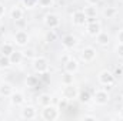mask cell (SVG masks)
<instances>
[{"mask_svg":"<svg viewBox=\"0 0 123 121\" xmlns=\"http://www.w3.org/2000/svg\"><path fill=\"white\" fill-rule=\"evenodd\" d=\"M42 117H43V120H46V121H55L59 118V110L56 107H53L52 104L46 105L43 108V111H42Z\"/></svg>","mask_w":123,"mask_h":121,"instance_id":"1","label":"cell"},{"mask_svg":"<svg viewBox=\"0 0 123 121\" xmlns=\"http://www.w3.org/2000/svg\"><path fill=\"white\" fill-rule=\"evenodd\" d=\"M33 68L39 73V74H44L49 70V61L44 57H34L33 61Z\"/></svg>","mask_w":123,"mask_h":121,"instance_id":"2","label":"cell"},{"mask_svg":"<svg viewBox=\"0 0 123 121\" xmlns=\"http://www.w3.org/2000/svg\"><path fill=\"white\" fill-rule=\"evenodd\" d=\"M62 94H63V98H64V100H73V98H77L79 90H77L73 84H67V86H64Z\"/></svg>","mask_w":123,"mask_h":121,"instance_id":"3","label":"cell"},{"mask_svg":"<svg viewBox=\"0 0 123 121\" xmlns=\"http://www.w3.org/2000/svg\"><path fill=\"white\" fill-rule=\"evenodd\" d=\"M93 98H94L96 104H99V105H105V104L109 103L110 95H109V93H107L106 90H97L96 93H94Z\"/></svg>","mask_w":123,"mask_h":121,"instance_id":"4","label":"cell"},{"mask_svg":"<svg viewBox=\"0 0 123 121\" xmlns=\"http://www.w3.org/2000/svg\"><path fill=\"white\" fill-rule=\"evenodd\" d=\"M99 81H100L103 86H110V84H113V81H115V76H113L112 71L103 70V71H100V74H99Z\"/></svg>","mask_w":123,"mask_h":121,"instance_id":"5","label":"cell"},{"mask_svg":"<svg viewBox=\"0 0 123 121\" xmlns=\"http://www.w3.org/2000/svg\"><path fill=\"white\" fill-rule=\"evenodd\" d=\"M72 19H73V23H74L76 26H85V24L87 23V16H86V13H85L83 10L74 11L73 16H72Z\"/></svg>","mask_w":123,"mask_h":121,"instance_id":"6","label":"cell"},{"mask_svg":"<svg viewBox=\"0 0 123 121\" xmlns=\"http://www.w3.org/2000/svg\"><path fill=\"white\" fill-rule=\"evenodd\" d=\"M44 24L49 27V29H57L60 26V19L56 16V14H47L44 17Z\"/></svg>","mask_w":123,"mask_h":121,"instance_id":"7","label":"cell"},{"mask_svg":"<svg viewBox=\"0 0 123 121\" xmlns=\"http://www.w3.org/2000/svg\"><path fill=\"white\" fill-rule=\"evenodd\" d=\"M14 41H16V44H19V46H26V44L29 43V34L25 30L16 31V34H14Z\"/></svg>","mask_w":123,"mask_h":121,"instance_id":"8","label":"cell"},{"mask_svg":"<svg viewBox=\"0 0 123 121\" xmlns=\"http://www.w3.org/2000/svg\"><path fill=\"white\" fill-rule=\"evenodd\" d=\"M36 108L33 107V105H27V107H25L23 110H22V118H25V120H33V118H36Z\"/></svg>","mask_w":123,"mask_h":121,"instance_id":"9","label":"cell"},{"mask_svg":"<svg viewBox=\"0 0 123 121\" xmlns=\"http://www.w3.org/2000/svg\"><path fill=\"white\" fill-rule=\"evenodd\" d=\"M94 57H96V50H94L93 47H86V49H83V51H82V59L85 61H92Z\"/></svg>","mask_w":123,"mask_h":121,"instance_id":"10","label":"cell"},{"mask_svg":"<svg viewBox=\"0 0 123 121\" xmlns=\"http://www.w3.org/2000/svg\"><path fill=\"white\" fill-rule=\"evenodd\" d=\"M62 43H63V46H64L66 49H72V47L76 46V37H74L73 34H66V36L62 38Z\"/></svg>","mask_w":123,"mask_h":121,"instance_id":"11","label":"cell"},{"mask_svg":"<svg viewBox=\"0 0 123 121\" xmlns=\"http://www.w3.org/2000/svg\"><path fill=\"white\" fill-rule=\"evenodd\" d=\"M100 30H102V27H100V23H97V22H92L87 24V33L90 36H97Z\"/></svg>","mask_w":123,"mask_h":121,"instance_id":"12","label":"cell"},{"mask_svg":"<svg viewBox=\"0 0 123 121\" xmlns=\"http://www.w3.org/2000/svg\"><path fill=\"white\" fill-rule=\"evenodd\" d=\"M79 68V64L74 59H70L64 63V71H69V73H74L76 70Z\"/></svg>","mask_w":123,"mask_h":121,"instance_id":"13","label":"cell"},{"mask_svg":"<svg viewBox=\"0 0 123 121\" xmlns=\"http://www.w3.org/2000/svg\"><path fill=\"white\" fill-rule=\"evenodd\" d=\"M13 87L9 84V83H3L0 86V95H4V97H10L13 94Z\"/></svg>","mask_w":123,"mask_h":121,"instance_id":"14","label":"cell"},{"mask_svg":"<svg viewBox=\"0 0 123 121\" xmlns=\"http://www.w3.org/2000/svg\"><path fill=\"white\" fill-rule=\"evenodd\" d=\"M23 53L22 51H13L10 56H9V59H10V63L12 64H20L22 60H23Z\"/></svg>","mask_w":123,"mask_h":121,"instance_id":"15","label":"cell"},{"mask_svg":"<svg viewBox=\"0 0 123 121\" xmlns=\"http://www.w3.org/2000/svg\"><path fill=\"white\" fill-rule=\"evenodd\" d=\"M23 10L20 9V7H14V9H12V11H10V17L13 19V20H22L23 19Z\"/></svg>","mask_w":123,"mask_h":121,"instance_id":"16","label":"cell"},{"mask_svg":"<svg viewBox=\"0 0 123 121\" xmlns=\"http://www.w3.org/2000/svg\"><path fill=\"white\" fill-rule=\"evenodd\" d=\"M10 97H12V103H13L14 105H22V104L25 103V97H23L22 93H13Z\"/></svg>","mask_w":123,"mask_h":121,"instance_id":"17","label":"cell"},{"mask_svg":"<svg viewBox=\"0 0 123 121\" xmlns=\"http://www.w3.org/2000/svg\"><path fill=\"white\" fill-rule=\"evenodd\" d=\"M96 38H97V43H99L100 46H106V44L109 43V34H107V33L100 31V33L96 36Z\"/></svg>","mask_w":123,"mask_h":121,"instance_id":"18","label":"cell"},{"mask_svg":"<svg viewBox=\"0 0 123 121\" xmlns=\"http://www.w3.org/2000/svg\"><path fill=\"white\" fill-rule=\"evenodd\" d=\"M73 81H74L73 73H69V71H66V73L62 76V83H63L64 86H67V84H73Z\"/></svg>","mask_w":123,"mask_h":121,"instance_id":"19","label":"cell"},{"mask_svg":"<svg viewBox=\"0 0 123 121\" xmlns=\"http://www.w3.org/2000/svg\"><path fill=\"white\" fill-rule=\"evenodd\" d=\"M13 51H14V49H13V46H12V44L4 43V44L1 46V56H7V57H9Z\"/></svg>","mask_w":123,"mask_h":121,"instance_id":"20","label":"cell"},{"mask_svg":"<svg viewBox=\"0 0 123 121\" xmlns=\"http://www.w3.org/2000/svg\"><path fill=\"white\" fill-rule=\"evenodd\" d=\"M39 103H40L43 107L50 105V104H52V97H50V94H42V95L39 97Z\"/></svg>","mask_w":123,"mask_h":121,"instance_id":"21","label":"cell"},{"mask_svg":"<svg viewBox=\"0 0 123 121\" xmlns=\"http://www.w3.org/2000/svg\"><path fill=\"white\" fill-rule=\"evenodd\" d=\"M37 83H39V78H37L36 76H29V77L26 78V86H27V87H36Z\"/></svg>","mask_w":123,"mask_h":121,"instance_id":"22","label":"cell"},{"mask_svg":"<svg viewBox=\"0 0 123 121\" xmlns=\"http://www.w3.org/2000/svg\"><path fill=\"white\" fill-rule=\"evenodd\" d=\"M77 97H79V100H80L82 103H87V101L90 100V94H89V91H80Z\"/></svg>","mask_w":123,"mask_h":121,"instance_id":"23","label":"cell"},{"mask_svg":"<svg viewBox=\"0 0 123 121\" xmlns=\"http://www.w3.org/2000/svg\"><path fill=\"white\" fill-rule=\"evenodd\" d=\"M103 14H105L107 19H112V17L116 14V9H115V7H107V9H105Z\"/></svg>","mask_w":123,"mask_h":121,"instance_id":"24","label":"cell"},{"mask_svg":"<svg viewBox=\"0 0 123 121\" xmlns=\"http://www.w3.org/2000/svg\"><path fill=\"white\" fill-rule=\"evenodd\" d=\"M12 63H10V59L7 56H1L0 57V67H10Z\"/></svg>","mask_w":123,"mask_h":121,"instance_id":"25","label":"cell"},{"mask_svg":"<svg viewBox=\"0 0 123 121\" xmlns=\"http://www.w3.org/2000/svg\"><path fill=\"white\" fill-rule=\"evenodd\" d=\"M37 3H39L42 7H49V6H52L53 0H37Z\"/></svg>","mask_w":123,"mask_h":121,"instance_id":"26","label":"cell"},{"mask_svg":"<svg viewBox=\"0 0 123 121\" xmlns=\"http://www.w3.org/2000/svg\"><path fill=\"white\" fill-rule=\"evenodd\" d=\"M46 38H47V41H55V40H56V33L50 29V31H49L47 36H46Z\"/></svg>","mask_w":123,"mask_h":121,"instance_id":"27","label":"cell"},{"mask_svg":"<svg viewBox=\"0 0 123 121\" xmlns=\"http://www.w3.org/2000/svg\"><path fill=\"white\" fill-rule=\"evenodd\" d=\"M85 13H86V16H87V17H94L96 10H94L93 7H89V9H85Z\"/></svg>","mask_w":123,"mask_h":121,"instance_id":"28","label":"cell"},{"mask_svg":"<svg viewBox=\"0 0 123 121\" xmlns=\"http://www.w3.org/2000/svg\"><path fill=\"white\" fill-rule=\"evenodd\" d=\"M116 53H117V56H119V57H122V59H123V44H119V46H117Z\"/></svg>","mask_w":123,"mask_h":121,"instance_id":"29","label":"cell"},{"mask_svg":"<svg viewBox=\"0 0 123 121\" xmlns=\"http://www.w3.org/2000/svg\"><path fill=\"white\" fill-rule=\"evenodd\" d=\"M25 57H34V51L31 50V49H29V50H26L25 51V54H23Z\"/></svg>","mask_w":123,"mask_h":121,"instance_id":"30","label":"cell"},{"mask_svg":"<svg viewBox=\"0 0 123 121\" xmlns=\"http://www.w3.org/2000/svg\"><path fill=\"white\" fill-rule=\"evenodd\" d=\"M23 1H25V4H26L27 7H31L33 4H36V3H37V0H23Z\"/></svg>","mask_w":123,"mask_h":121,"instance_id":"31","label":"cell"},{"mask_svg":"<svg viewBox=\"0 0 123 121\" xmlns=\"http://www.w3.org/2000/svg\"><path fill=\"white\" fill-rule=\"evenodd\" d=\"M117 41H119V44H123V30H120L117 34Z\"/></svg>","mask_w":123,"mask_h":121,"instance_id":"32","label":"cell"},{"mask_svg":"<svg viewBox=\"0 0 123 121\" xmlns=\"http://www.w3.org/2000/svg\"><path fill=\"white\" fill-rule=\"evenodd\" d=\"M4 11H6V7L0 3V17H3V16H4Z\"/></svg>","mask_w":123,"mask_h":121,"instance_id":"33","label":"cell"},{"mask_svg":"<svg viewBox=\"0 0 123 121\" xmlns=\"http://www.w3.org/2000/svg\"><path fill=\"white\" fill-rule=\"evenodd\" d=\"M113 76H115V77H120V76H122V68H117L116 73H115Z\"/></svg>","mask_w":123,"mask_h":121,"instance_id":"34","label":"cell"},{"mask_svg":"<svg viewBox=\"0 0 123 121\" xmlns=\"http://www.w3.org/2000/svg\"><path fill=\"white\" fill-rule=\"evenodd\" d=\"M99 1H100V0H87V3H89V4H92V6H96Z\"/></svg>","mask_w":123,"mask_h":121,"instance_id":"35","label":"cell"},{"mask_svg":"<svg viewBox=\"0 0 123 121\" xmlns=\"http://www.w3.org/2000/svg\"><path fill=\"white\" fill-rule=\"evenodd\" d=\"M59 105H60V110H64V108L67 107V104H66V101H60V104H59Z\"/></svg>","mask_w":123,"mask_h":121,"instance_id":"36","label":"cell"},{"mask_svg":"<svg viewBox=\"0 0 123 121\" xmlns=\"http://www.w3.org/2000/svg\"><path fill=\"white\" fill-rule=\"evenodd\" d=\"M85 120H96L94 116H85Z\"/></svg>","mask_w":123,"mask_h":121,"instance_id":"37","label":"cell"},{"mask_svg":"<svg viewBox=\"0 0 123 121\" xmlns=\"http://www.w3.org/2000/svg\"><path fill=\"white\" fill-rule=\"evenodd\" d=\"M119 114H120V118H123V107L120 108V111H119Z\"/></svg>","mask_w":123,"mask_h":121,"instance_id":"38","label":"cell"},{"mask_svg":"<svg viewBox=\"0 0 123 121\" xmlns=\"http://www.w3.org/2000/svg\"><path fill=\"white\" fill-rule=\"evenodd\" d=\"M120 1H122V3H123V0H120Z\"/></svg>","mask_w":123,"mask_h":121,"instance_id":"39","label":"cell"},{"mask_svg":"<svg viewBox=\"0 0 123 121\" xmlns=\"http://www.w3.org/2000/svg\"><path fill=\"white\" fill-rule=\"evenodd\" d=\"M122 100H123V98H122Z\"/></svg>","mask_w":123,"mask_h":121,"instance_id":"40","label":"cell"}]
</instances>
